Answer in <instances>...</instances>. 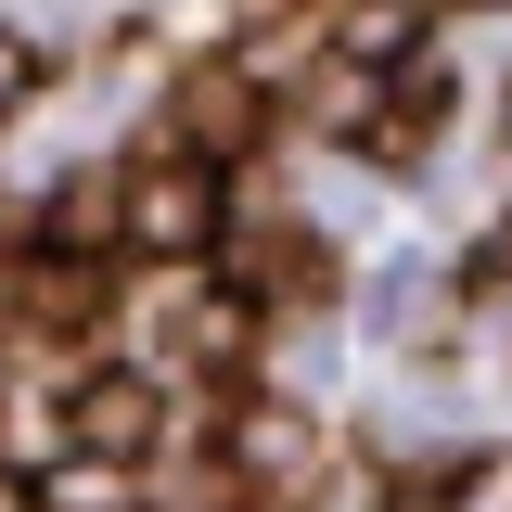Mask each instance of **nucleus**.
Wrapping results in <instances>:
<instances>
[{"mask_svg": "<svg viewBox=\"0 0 512 512\" xmlns=\"http://www.w3.org/2000/svg\"><path fill=\"white\" fill-rule=\"evenodd\" d=\"M128 244L154 256V269H192V256L218 244V167L180 154V141H141L128 154Z\"/></svg>", "mask_w": 512, "mask_h": 512, "instance_id": "obj_1", "label": "nucleus"}, {"mask_svg": "<svg viewBox=\"0 0 512 512\" xmlns=\"http://www.w3.org/2000/svg\"><path fill=\"white\" fill-rule=\"evenodd\" d=\"M487 282H512V218H500V231H487V256L461 269V295H487Z\"/></svg>", "mask_w": 512, "mask_h": 512, "instance_id": "obj_11", "label": "nucleus"}, {"mask_svg": "<svg viewBox=\"0 0 512 512\" xmlns=\"http://www.w3.org/2000/svg\"><path fill=\"white\" fill-rule=\"evenodd\" d=\"M461 116V90L448 77H423V64H397V77H372V103L346 116V154H372V167H410V154H436V128Z\"/></svg>", "mask_w": 512, "mask_h": 512, "instance_id": "obj_4", "label": "nucleus"}, {"mask_svg": "<svg viewBox=\"0 0 512 512\" xmlns=\"http://www.w3.org/2000/svg\"><path fill=\"white\" fill-rule=\"evenodd\" d=\"M256 295H167L154 308V333H167V359H192V372H244L256 359Z\"/></svg>", "mask_w": 512, "mask_h": 512, "instance_id": "obj_6", "label": "nucleus"}, {"mask_svg": "<svg viewBox=\"0 0 512 512\" xmlns=\"http://www.w3.org/2000/svg\"><path fill=\"white\" fill-rule=\"evenodd\" d=\"M154 436H167L154 372H77L52 397V448L64 461H154Z\"/></svg>", "mask_w": 512, "mask_h": 512, "instance_id": "obj_3", "label": "nucleus"}, {"mask_svg": "<svg viewBox=\"0 0 512 512\" xmlns=\"http://www.w3.org/2000/svg\"><path fill=\"white\" fill-rule=\"evenodd\" d=\"M39 77H52V52H39L26 26H0V116H26V103H39Z\"/></svg>", "mask_w": 512, "mask_h": 512, "instance_id": "obj_10", "label": "nucleus"}, {"mask_svg": "<svg viewBox=\"0 0 512 512\" xmlns=\"http://www.w3.org/2000/svg\"><path fill=\"white\" fill-rule=\"evenodd\" d=\"M167 141H180V154H205V167L256 154V141H269V77H256V64H231V52L180 64V90H167Z\"/></svg>", "mask_w": 512, "mask_h": 512, "instance_id": "obj_2", "label": "nucleus"}, {"mask_svg": "<svg viewBox=\"0 0 512 512\" xmlns=\"http://www.w3.org/2000/svg\"><path fill=\"white\" fill-rule=\"evenodd\" d=\"M423 26H436V0H333V64L397 77V64L423 52Z\"/></svg>", "mask_w": 512, "mask_h": 512, "instance_id": "obj_7", "label": "nucleus"}, {"mask_svg": "<svg viewBox=\"0 0 512 512\" xmlns=\"http://www.w3.org/2000/svg\"><path fill=\"white\" fill-rule=\"evenodd\" d=\"M436 13H448V0H436ZM461 13H512V0H461Z\"/></svg>", "mask_w": 512, "mask_h": 512, "instance_id": "obj_13", "label": "nucleus"}, {"mask_svg": "<svg viewBox=\"0 0 512 512\" xmlns=\"http://www.w3.org/2000/svg\"><path fill=\"white\" fill-rule=\"evenodd\" d=\"M0 308H13V333H39V346H52V333H90V320H103V269L39 244L26 269H13V295H0Z\"/></svg>", "mask_w": 512, "mask_h": 512, "instance_id": "obj_5", "label": "nucleus"}, {"mask_svg": "<svg viewBox=\"0 0 512 512\" xmlns=\"http://www.w3.org/2000/svg\"><path fill=\"white\" fill-rule=\"evenodd\" d=\"M103 244H128V167H77L52 192V256H103Z\"/></svg>", "mask_w": 512, "mask_h": 512, "instance_id": "obj_8", "label": "nucleus"}, {"mask_svg": "<svg viewBox=\"0 0 512 512\" xmlns=\"http://www.w3.org/2000/svg\"><path fill=\"white\" fill-rule=\"evenodd\" d=\"M0 512H39V487H26V474H13V461H0Z\"/></svg>", "mask_w": 512, "mask_h": 512, "instance_id": "obj_12", "label": "nucleus"}, {"mask_svg": "<svg viewBox=\"0 0 512 512\" xmlns=\"http://www.w3.org/2000/svg\"><path fill=\"white\" fill-rule=\"evenodd\" d=\"M308 512H397V474H384V461H320Z\"/></svg>", "mask_w": 512, "mask_h": 512, "instance_id": "obj_9", "label": "nucleus"}]
</instances>
